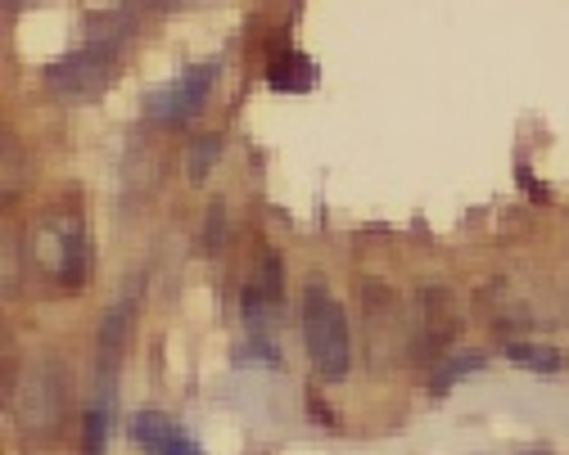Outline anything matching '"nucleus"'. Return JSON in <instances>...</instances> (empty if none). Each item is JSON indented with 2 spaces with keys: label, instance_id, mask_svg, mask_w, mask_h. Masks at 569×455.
Masks as SVG:
<instances>
[{
  "label": "nucleus",
  "instance_id": "4",
  "mask_svg": "<svg viewBox=\"0 0 569 455\" xmlns=\"http://www.w3.org/2000/svg\"><path fill=\"white\" fill-rule=\"evenodd\" d=\"M32 249H37V262L50 271V280H59L63 289H78L87 280V266H91L87 235H82V225L73 216L46 221L37 231V240H32Z\"/></svg>",
  "mask_w": 569,
  "mask_h": 455
},
{
  "label": "nucleus",
  "instance_id": "3",
  "mask_svg": "<svg viewBox=\"0 0 569 455\" xmlns=\"http://www.w3.org/2000/svg\"><path fill=\"white\" fill-rule=\"evenodd\" d=\"M457 338V302L448 289L430 284L416 297V316L407 321V352L420 365H435V356Z\"/></svg>",
  "mask_w": 569,
  "mask_h": 455
},
{
  "label": "nucleus",
  "instance_id": "9",
  "mask_svg": "<svg viewBox=\"0 0 569 455\" xmlns=\"http://www.w3.org/2000/svg\"><path fill=\"white\" fill-rule=\"evenodd\" d=\"M271 91H290V95H303L317 87V63L308 54H284L271 63Z\"/></svg>",
  "mask_w": 569,
  "mask_h": 455
},
{
  "label": "nucleus",
  "instance_id": "5",
  "mask_svg": "<svg viewBox=\"0 0 569 455\" xmlns=\"http://www.w3.org/2000/svg\"><path fill=\"white\" fill-rule=\"evenodd\" d=\"M109 78H113V46H100V41H91L87 50L68 54L63 63L50 68V87H54L59 95H68V100H91V95H100V91L109 87Z\"/></svg>",
  "mask_w": 569,
  "mask_h": 455
},
{
  "label": "nucleus",
  "instance_id": "13",
  "mask_svg": "<svg viewBox=\"0 0 569 455\" xmlns=\"http://www.w3.org/2000/svg\"><path fill=\"white\" fill-rule=\"evenodd\" d=\"M218 154H222V140L218 135L194 140V149H190V181H203V168L218 163Z\"/></svg>",
  "mask_w": 569,
  "mask_h": 455
},
{
  "label": "nucleus",
  "instance_id": "6",
  "mask_svg": "<svg viewBox=\"0 0 569 455\" xmlns=\"http://www.w3.org/2000/svg\"><path fill=\"white\" fill-rule=\"evenodd\" d=\"M212 82H218V63H194V68H186L177 82H168V87H159L154 95H150V118L154 122H163V127H177V122H186V118H194L199 113V104L208 100V91H212Z\"/></svg>",
  "mask_w": 569,
  "mask_h": 455
},
{
  "label": "nucleus",
  "instance_id": "11",
  "mask_svg": "<svg viewBox=\"0 0 569 455\" xmlns=\"http://www.w3.org/2000/svg\"><path fill=\"white\" fill-rule=\"evenodd\" d=\"M109 411H113V393H100V402L87 411V433H82V451H87V455H104V442H109Z\"/></svg>",
  "mask_w": 569,
  "mask_h": 455
},
{
  "label": "nucleus",
  "instance_id": "12",
  "mask_svg": "<svg viewBox=\"0 0 569 455\" xmlns=\"http://www.w3.org/2000/svg\"><path fill=\"white\" fill-rule=\"evenodd\" d=\"M479 365H483V356H479V352H466V356H452V361H448V365H443V370L435 374V393H448V388L457 384V378H466V374H475Z\"/></svg>",
  "mask_w": 569,
  "mask_h": 455
},
{
  "label": "nucleus",
  "instance_id": "2",
  "mask_svg": "<svg viewBox=\"0 0 569 455\" xmlns=\"http://www.w3.org/2000/svg\"><path fill=\"white\" fill-rule=\"evenodd\" d=\"M303 343H308V356H312V370L330 384L348 374L352 365V343H348V316L343 307L330 297L326 284H308V297H303Z\"/></svg>",
  "mask_w": 569,
  "mask_h": 455
},
{
  "label": "nucleus",
  "instance_id": "8",
  "mask_svg": "<svg viewBox=\"0 0 569 455\" xmlns=\"http://www.w3.org/2000/svg\"><path fill=\"white\" fill-rule=\"evenodd\" d=\"M280 280H284V271H280V262L267 253L262 262H258V275L249 280V289H244V297H240V307H244V316L258 325V316L267 312V307H276L280 302Z\"/></svg>",
  "mask_w": 569,
  "mask_h": 455
},
{
  "label": "nucleus",
  "instance_id": "10",
  "mask_svg": "<svg viewBox=\"0 0 569 455\" xmlns=\"http://www.w3.org/2000/svg\"><path fill=\"white\" fill-rule=\"evenodd\" d=\"M507 361H516L520 370H533V374H556L560 370V352L542 347V343H507Z\"/></svg>",
  "mask_w": 569,
  "mask_h": 455
},
{
  "label": "nucleus",
  "instance_id": "7",
  "mask_svg": "<svg viewBox=\"0 0 569 455\" xmlns=\"http://www.w3.org/2000/svg\"><path fill=\"white\" fill-rule=\"evenodd\" d=\"M131 437L146 455H203L194 446V437L181 424H172L168 415H159V411H140L131 419Z\"/></svg>",
  "mask_w": 569,
  "mask_h": 455
},
{
  "label": "nucleus",
  "instance_id": "1",
  "mask_svg": "<svg viewBox=\"0 0 569 455\" xmlns=\"http://www.w3.org/2000/svg\"><path fill=\"white\" fill-rule=\"evenodd\" d=\"M10 411L23 437H41V442L54 437L68 415V370L54 356L32 361L10 393Z\"/></svg>",
  "mask_w": 569,
  "mask_h": 455
},
{
  "label": "nucleus",
  "instance_id": "14",
  "mask_svg": "<svg viewBox=\"0 0 569 455\" xmlns=\"http://www.w3.org/2000/svg\"><path fill=\"white\" fill-rule=\"evenodd\" d=\"M163 6H172V0H163Z\"/></svg>",
  "mask_w": 569,
  "mask_h": 455
}]
</instances>
